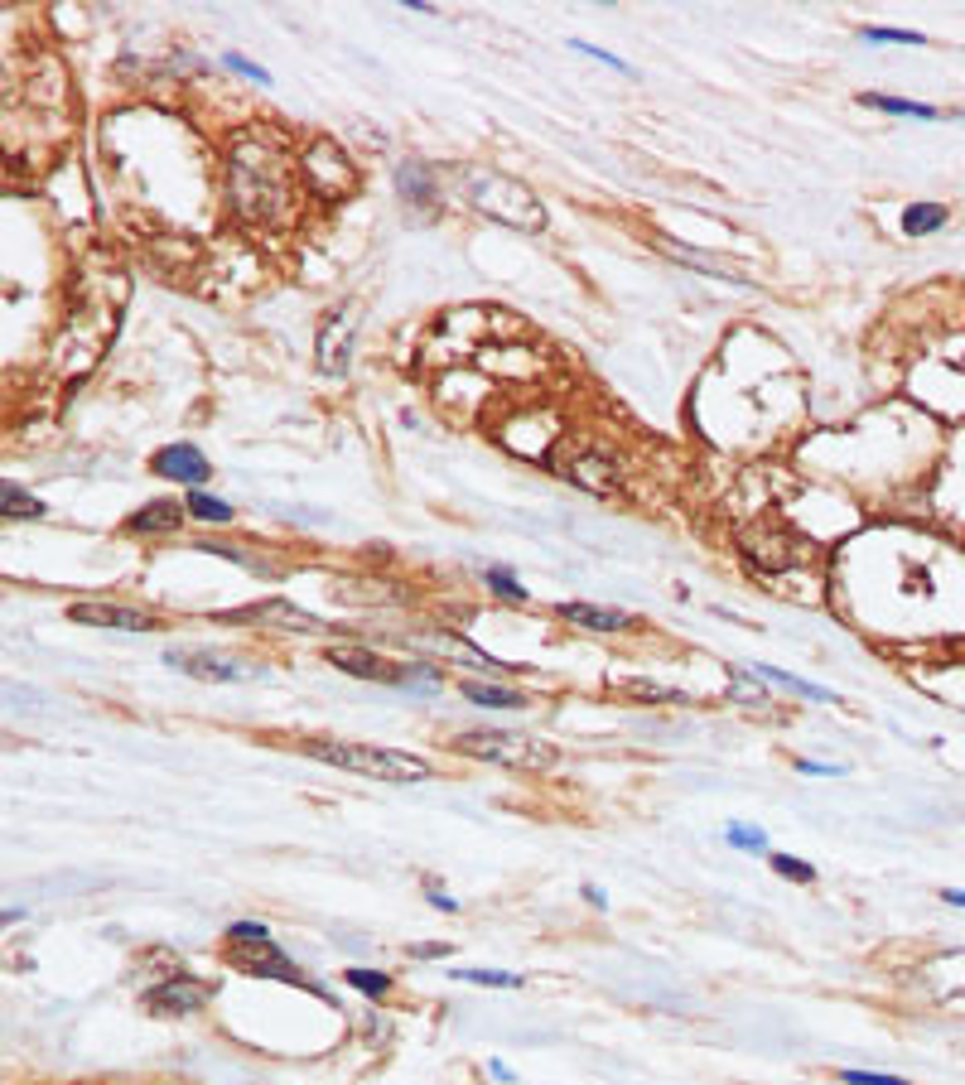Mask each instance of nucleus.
I'll list each match as a JSON object with an SVG mask.
<instances>
[{
    "mask_svg": "<svg viewBox=\"0 0 965 1085\" xmlns=\"http://www.w3.org/2000/svg\"><path fill=\"white\" fill-rule=\"evenodd\" d=\"M222 68H232L237 78H251V82H271V73L261 68V63H251V58H242V54H222Z\"/></svg>",
    "mask_w": 965,
    "mask_h": 1085,
    "instance_id": "f704fd0d",
    "label": "nucleus"
},
{
    "mask_svg": "<svg viewBox=\"0 0 965 1085\" xmlns=\"http://www.w3.org/2000/svg\"><path fill=\"white\" fill-rule=\"evenodd\" d=\"M845 1085H908L903 1076H879V1071H840Z\"/></svg>",
    "mask_w": 965,
    "mask_h": 1085,
    "instance_id": "c9c22d12",
    "label": "nucleus"
},
{
    "mask_svg": "<svg viewBox=\"0 0 965 1085\" xmlns=\"http://www.w3.org/2000/svg\"><path fill=\"white\" fill-rule=\"evenodd\" d=\"M464 695L483 709H522L526 705L522 690H502V685H488V680H464Z\"/></svg>",
    "mask_w": 965,
    "mask_h": 1085,
    "instance_id": "412c9836",
    "label": "nucleus"
},
{
    "mask_svg": "<svg viewBox=\"0 0 965 1085\" xmlns=\"http://www.w3.org/2000/svg\"><path fill=\"white\" fill-rule=\"evenodd\" d=\"M941 897H946L951 907H965V893H961V888H946V893H941Z\"/></svg>",
    "mask_w": 965,
    "mask_h": 1085,
    "instance_id": "79ce46f5",
    "label": "nucleus"
},
{
    "mask_svg": "<svg viewBox=\"0 0 965 1085\" xmlns=\"http://www.w3.org/2000/svg\"><path fill=\"white\" fill-rule=\"evenodd\" d=\"M464 198L483 217H497L517 232H541L546 227V208L541 198L526 189L522 179L502 174V169H464Z\"/></svg>",
    "mask_w": 965,
    "mask_h": 1085,
    "instance_id": "7ed1b4c3",
    "label": "nucleus"
},
{
    "mask_svg": "<svg viewBox=\"0 0 965 1085\" xmlns=\"http://www.w3.org/2000/svg\"><path fill=\"white\" fill-rule=\"evenodd\" d=\"M329 661L338 671H348V676H362V680H377V685H411V680H435L430 666H411V661H386L377 651L367 647H333Z\"/></svg>",
    "mask_w": 965,
    "mask_h": 1085,
    "instance_id": "423d86ee",
    "label": "nucleus"
},
{
    "mask_svg": "<svg viewBox=\"0 0 965 1085\" xmlns=\"http://www.w3.org/2000/svg\"><path fill=\"white\" fill-rule=\"evenodd\" d=\"M295 179H304L300 160L271 131H242L227 145L222 193H227V208H232V217L242 227H280V222H290Z\"/></svg>",
    "mask_w": 965,
    "mask_h": 1085,
    "instance_id": "f257e3e1",
    "label": "nucleus"
},
{
    "mask_svg": "<svg viewBox=\"0 0 965 1085\" xmlns=\"http://www.w3.org/2000/svg\"><path fill=\"white\" fill-rule=\"evenodd\" d=\"M454 748L464 758L478 762H497L507 772H551L560 753H555L546 738H531V733H512V729H483V733H459Z\"/></svg>",
    "mask_w": 965,
    "mask_h": 1085,
    "instance_id": "20e7f679",
    "label": "nucleus"
},
{
    "mask_svg": "<svg viewBox=\"0 0 965 1085\" xmlns=\"http://www.w3.org/2000/svg\"><path fill=\"white\" fill-rule=\"evenodd\" d=\"M348 984H353V989H362L367 999H382L386 989H391V979L377 975V970H348Z\"/></svg>",
    "mask_w": 965,
    "mask_h": 1085,
    "instance_id": "2f4dec72",
    "label": "nucleus"
},
{
    "mask_svg": "<svg viewBox=\"0 0 965 1085\" xmlns=\"http://www.w3.org/2000/svg\"><path fill=\"white\" fill-rule=\"evenodd\" d=\"M864 44H927L917 29H893V25H864Z\"/></svg>",
    "mask_w": 965,
    "mask_h": 1085,
    "instance_id": "c85d7f7f",
    "label": "nucleus"
},
{
    "mask_svg": "<svg viewBox=\"0 0 965 1085\" xmlns=\"http://www.w3.org/2000/svg\"><path fill=\"white\" fill-rule=\"evenodd\" d=\"M184 507H189V516L193 521H232V507L222 502V497H213V492H203V488H189V497H184Z\"/></svg>",
    "mask_w": 965,
    "mask_h": 1085,
    "instance_id": "b1692460",
    "label": "nucleus"
},
{
    "mask_svg": "<svg viewBox=\"0 0 965 1085\" xmlns=\"http://www.w3.org/2000/svg\"><path fill=\"white\" fill-rule=\"evenodd\" d=\"M922 984L932 999H961L965 994V950H946L922 965Z\"/></svg>",
    "mask_w": 965,
    "mask_h": 1085,
    "instance_id": "2eb2a0df",
    "label": "nucleus"
},
{
    "mask_svg": "<svg viewBox=\"0 0 965 1085\" xmlns=\"http://www.w3.org/2000/svg\"><path fill=\"white\" fill-rule=\"evenodd\" d=\"M801 772H811V777H835L840 767H826V762H811V758H797Z\"/></svg>",
    "mask_w": 965,
    "mask_h": 1085,
    "instance_id": "58836bf2",
    "label": "nucleus"
},
{
    "mask_svg": "<svg viewBox=\"0 0 965 1085\" xmlns=\"http://www.w3.org/2000/svg\"><path fill=\"white\" fill-rule=\"evenodd\" d=\"M430 907H444V912H459V902L449 893H430Z\"/></svg>",
    "mask_w": 965,
    "mask_h": 1085,
    "instance_id": "ea45409f",
    "label": "nucleus"
},
{
    "mask_svg": "<svg viewBox=\"0 0 965 1085\" xmlns=\"http://www.w3.org/2000/svg\"><path fill=\"white\" fill-rule=\"evenodd\" d=\"M772 868L782 873V878H797V883H816V868L792 859V854H772Z\"/></svg>",
    "mask_w": 965,
    "mask_h": 1085,
    "instance_id": "473e14b6",
    "label": "nucleus"
},
{
    "mask_svg": "<svg viewBox=\"0 0 965 1085\" xmlns=\"http://www.w3.org/2000/svg\"><path fill=\"white\" fill-rule=\"evenodd\" d=\"M227 960L242 970V975H261V979H300L295 970V960L285 955V950L271 941V936H261V941H237V946H227Z\"/></svg>",
    "mask_w": 965,
    "mask_h": 1085,
    "instance_id": "9b49d317",
    "label": "nucleus"
},
{
    "mask_svg": "<svg viewBox=\"0 0 965 1085\" xmlns=\"http://www.w3.org/2000/svg\"><path fill=\"white\" fill-rule=\"evenodd\" d=\"M555 618L584 627V632H628L633 627V618L623 608H599V603H560Z\"/></svg>",
    "mask_w": 965,
    "mask_h": 1085,
    "instance_id": "dca6fc26",
    "label": "nucleus"
},
{
    "mask_svg": "<svg viewBox=\"0 0 965 1085\" xmlns=\"http://www.w3.org/2000/svg\"><path fill=\"white\" fill-rule=\"evenodd\" d=\"M150 468L160 473V478H174V483H189V488H203V478L213 473V463L203 459V449L198 444H165Z\"/></svg>",
    "mask_w": 965,
    "mask_h": 1085,
    "instance_id": "ddd939ff",
    "label": "nucleus"
},
{
    "mask_svg": "<svg viewBox=\"0 0 965 1085\" xmlns=\"http://www.w3.org/2000/svg\"><path fill=\"white\" fill-rule=\"evenodd\" d=\"M300 174L314 198H343L358 189V164L343 155V145L333 140H309L300 150Z\"/></svg>",
    "mask_w": 965,
    "mask_h": 1085,
    "instance_id": "39448f33",
    "label": "nucleus"
},
{
    "mask_svg": "<svg viewBox=\"0 0 965 1085\" xmlns=\"http://www.w3.org/2000/svg\"><path fill=\"white\" fill-rule=\"evenodd\" d=\"M208 999H213V984L193 975H169L165 984H150L140 994V1004L150 1008V1013H198Z\"/></svg>",
    "mask_w": 965,
    "mask_h": 1085,
    "instance_id": "9d476101",
    "label": "nucleus"
},
{
    "mask_svg": "<svg viewBox=\"0 0 965 1085\" xmlns=\"http://www.w3.org/2000/svg\"><path fill=\"white\" fill-rule=\"evenodd\" d=\"M859 107L888 111V116H917V121H937V107L912 102V97H883V92H859Z\"/></svg>",
    "mask_w": 965,
    "mask_h": 1085,
    "instance_id": "6ab92c4d",
    "label": "nucleus"
},
{
    "mask_svg": "<svg viewBox=\"0 0 965 1085\" xmlns=\"http://www.w3.org/2000/svg\"><path fill=\"white\" fill-rule=\"evenodd\" d=\"M676 261H686V266H695V271H705V275H719V280H729V285H748V275H734V271H724L719 261H710V256H700V251H686V246H671V242H662Z\"/></svg>",
    "mask_w": 965,
    "mask_h": 1085,
    "instance_id": "a878e982",
    "label": "nucleus"
},
{
    "mask_svg": "<svg viewBox=\"0 0 965 1085\" xmlns=\"http://www.w3.org/2000/svg\"><path fill=\"white\" fill-rule=\"evenodd\" d=\"M353 343H358V314H353V304H338L324 328H319V372L324 377H343L348 372V362H353Z\"/></svg>",
    "mask_w": 965,
    "mask_h": 1085,
    "instance_id": "6e6552de",
    "label": "nucleus"
},
{
    "mask_svg": "<svg viewBox=\"0 0 965 1085\" xmlns=\"http://www.w3.org/2000/svg\"><path fill=\"white\" fill-rule=\"evenodd\" d=\"M729 700H734V705L763 709V705H768V690H763L758 680H748V671H734V690H729Z\"/></svg>",
    "mask_w": 965,
    "mask_h": 1085,
    "instance_id": "cd10ccee",
    "label": "nucleus"
},
{
    "mask_svg": "<svg viewBox=\"0 0 965 1085\" xmlns=\"http://www.w3.org/2000/svg\"><path fill=\"white\" fill-rule=\"evenodd\" d=\"M724 840L734 844V849H758V854H768V835H763L758 825H729Z\"/></svg>",
    "mask_w": 965,
    "mask_h": 1085,
    "instance_id": "7c9ffc66",
    "label": "nucleus"
},
{
    "mask_svg": "<svg viewBox=\"0 0 965 1085\" xmlns=\"http://www.w3.org/2000/svg\"><path fill=\"white\" fill-rule=\"evenodd\" d=\"M411 955L415 960H444L449 946H440V941H420V946H411Z\"/></svg>",
    "mask_w": 965,
    "mask_h": 1085,
    "instance_id": "4c0bfd02",
    "label": "nucleus"
},
{
    "mask_svg": "<svg viewBox=\"0 0 965 1085\" xmlns=\"http://www.w3.org/2000/svg\"><path fill=\"white\" fill-rule=\"evenodd\" d=\"M165 661L174 671H184V676H193V680H213V685H232V680L261 676V666L237 661V656H222V651H203V647H169Z\"/></svg>",
    "mask_w": 965,
    "mask_h": 1085,
    "instance_id": "0eeeda50",
    "label": "nucleus"
},
{
    "mask_svg": "<svg viewBox=\"0 0 965 1085\" xmlns=\"http://www.w3.org/2000/svg\"><path fill=\"white\" fill-rule=\"evenodd\" d=\"M555 473H565L575 488L599 492V497H613V492H618V478H623V468H618V459H613L608 449H579V454H565Z\"/></svg>",
    "mask_w": 965,
    "mask_h": 1085,
    "instance_id": "1a4fd4ad",
    "label": "nucleus"
},
{
    "mask_svg": "<svg viewBox=\"0 0 965 1085\" xmlns=\"http://www.w3.org/2000/svg\"><path fill=\"white\" fill-rule=\"evenodd\" d=\"M184 502H150L145 512H136L126 521V531L131 536H165V531H179V521H184Z\"/></svg>",
    "mask_w": 965,
    "mask_h": 1085,
    "instance_id": "a211bd4d",
    "label": "nucleus"
},
{
    "mask_svg": "<svg viewBox=\"0 0 965 1085\" xmlns=\"http://www.w3.org/2000/svg\"><path fill=\"white\" fill-rule=\"evenodd\" d=\"M68 618L83 627H116V632H155V618L140 608H121V603H73Z\"/></svg>",
    "mask_w": 965,
    "mask_h": 1085,
    "instance_id": "f8f14e48",
    "label": "nucleus"
},
{
    "mask_svg": "<svg viewBox=\"0 0 965 1085\" xmlns=\"http://www.w3.org/2000/svg\"><path fill=\"white\" fill-rule=\"evenodd\" d=\"M613 690L618 695H628V700H642V705H681L686 695L681 690H666V685H657V680H613Z\"/></svg>",
    "mask_w": 965,
    "mask_h": 1085,
    "instance_id": "4be33fe9",
    "label": "nucleus"
},
{
    "mask_svg": "<svg viewBox=\"0 0 965 1085\" xmlns=\"http://www.w3.org/2000/svg\"><path fill=\"white\" fill-rule=\"evenodd\" d=\"M946 203H908V213H903V232L908 237H932L946 227Z\"/></svg>",
    "mask_w": 965,
    "mask_h": 1085,
    "instance_id": "aec40b11",
    "label": "nucleus"
},
{
    "mask_svg": "<svg viewBox=\"0 0 965 1085\" xmlns=\"http://www.w3.org/2000/svg\"><path fill=\"white\" fill-rule=\"evenodd\" d=\"M0 502H5L0 512L10 516V521H15V516H25V521L44 516V502H39V497H29L25 488H15V483H5V488H0Z\"/></svg>",
    "mask_w": 965,
    "mask_h": 1085,
    "instance_id": "393cba45",
    "label": "nucleus"
},
{
    "mask_svg": "<svg viewBox=\"0 0 965 1085\" xmlns=\"http://www.w3.org/2000/svg\"><path fill=\"white\" fill-rule=\"evenodd\" d=\"M584 897H589V902H594V907H608V897L599 893V888H594V883H584Z\"/></svg>",
    "mask_w": 965,
    "mask_h": 1085,
    "instance_id": "a19ab883",
    "label": "nucleus"
},
{
    "mask_svg": "<svg viewBox=\"0 0 965 1085\" xmlns=\"http://www.w3.org/2000/svg\"><path fill=\"white\" fill-rule=\"evenodd\" d=\"M304 753L343 772H358L372 782H425L430 762L401 748H372V743H343V738H304Z\"/></svg>",
    "mask_w": 965,
    "mask_h": 1085,
    "instance_id": "f03ea898",
    "label": "nucleus"
},
{
    "mask_svg": "<svg viewBox=\"0 0 965 1085\" xmlns=\"http://www.w3.org/2000/svg\"><path fill=\"white\" fill-rule=\"evenodd\" d=\"M483 584H488L497 598H507V603H526V589L512 579V570H502V565H488V570H483Z\"/></svg>",
    "mask_w": 965,
    "mask_h": 1085,
    "instance_id": "bb28decb",
    "label": "nucleus"
},
{
    "mask_svg": "<svg viewBox=\"0 0 965 1085\" xmlns=\"http://www.w3.org/2000/svg\"><path fill=\"white\" fill-rule=\"evenodd\" d=\"M396 189L401 198H411L415 208H435L440 203V184H435V169L425 160H406L396 169Z\"/></svg>",
    "mask_w": 965,
    "mask_h": 1085,
    "instance_id": "f3484780",
    "label": "nucleus"
},
{
    "mask_svg": "<svg viewBox=\"0 0 965 1085\" xmlns=\"http://www.w3.org/2000/svg\"><path fill=\"white\" fill-rule=\"evenodd\" d=\"M570 49H575V54H584V58H599V63H604V68H613V73H633V68H628V58L608 54V49H599V44H584V39H575Z\"/></svg>",
    "mask_w": 965,
    "mask_h": 1085,
    "instance_id": "72a5a7b5",
    "label": "nucleus"
},
{
    "mask_svg": "<svg viewBox=\"0 0 965 1085\" xmlns=\"http://www.w3.org/2000/svg\"><path fill=\"white\" fill-rule=\"evenodd\" d=\"M454 979L464 984H488V989H517L522 975H502V970H454Z\"/></svg>",
    "mask_w": 965,
    "mask_h": 1085,
    "instance_id": "c756f323",
    "label": "nucleus"
},
{
    "mask_svg": "<svg viewBox=\"0 0 965 1085\" xmlns=\"http://www.w3.org/2000/svg\"><path fill=\"white\" fill-rule=\"evenodd\" d=\"M753 676L772 680V685H787L792 695H801V700H811V705H830V700H835L830 690H821V685H811V680L792 676V671H777V666H753Z\"/></svg>",
    "mask_w": 965,
    "mask_h": 1085,
    "instance_id": "5701e85b",
    "label": "nucleus"
},
{
    "mask_svg": "<svg viewBox=\"0 0 965 1085\" xmlns=\"http://www.w3.org/2000/svg\"><path fill=\"white\" fill-rule=\"evenodd\" d=\"M261 936H271L261 922H232L227 926V946H237V941H261Z\"/></svg>",
    "mask_w": 965,
    "mask_h": 1085,
    "instance_id": "e433bc0d",
    "label": "nucleus"
},
{
    "mask_svg": "<svg viewBox=\"0 0 965 1085\" xmlns=\"http://www.w3.org/2000/svg\"><path fill=\"white\" fill-rule=\"evenodd\" d=\"M222 623H271V627H295V632H319V623L285 603V598H266V603H251V608H237V613H222Z\"/></svg>",
    "mask_w": 965,
    "mask_h": 1085,
    "instance_id": "4468645a",
    "label": "nucleus"
}]
</instances>
